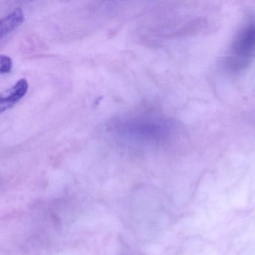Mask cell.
Segmentation results:
<instances>
[{
    "mask_svg": "<svg viewBox=\"0 0 255 255\" xmlns=\"http://www.w3.org/2000/svg\"><path fill=\"white\" fill-rule=\"evenodd\" d=\"M29 89V84L26 79L19 80L12 89L5 95L0 97V113L12 108L22 98H24Z\"/></svg>",
    "mask_w": 255,
    "mask_h": 255,
    "instance_id": "cell-1",
    "label": "cell"
},
{
    "mask_svg": "<svg viewBox=\"0 0 255 255\" xmlns=\"http://www.w3.org/2000/svg\"><path fill=\"white\" fill-rule=\"evenodd\" d=\"M24 20L23 12L20 8L13 11L9 15L2 20L0 23V37L2 39L4 36L17 29Z\"/></svg>",
    "mask_w": 255,
    "mask_h": 255,
    "instance_id": "cell-2",
    "label": "cell"
},
{
    "mask_svg": "<svg viewBox=\"0 0 255 255\" xmlns=\"http://www.w3.org/2000/svg\"><path fill=\"white\" fill-rule=\"evenodd\" d=\"M255 47V27L248 29L245 35L242 36L237 43V51L248 52L253 50Z\"/></svg>",
    "mask_w": 255,
    "mask_h": 255,
    "instance_id": "cell-3",
    "label": "cell"
},
{
    "mask_svg": "<svg viewBox=\"0 0 255 255\" xmlns=\"http://www.w3.org/2000/svg\"><path fill=\"white\" fill-rule=\"evenodd\" d=\"M12 68V61L11 58L4 55L0 56V73L1 74H8Z\"/></svg>",
    "mask_w": 255,
    "mask_h": 255,
    "instance_id": "cell-4",
    "label": "cell"
}]
</instances>
